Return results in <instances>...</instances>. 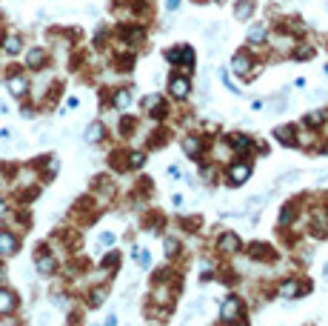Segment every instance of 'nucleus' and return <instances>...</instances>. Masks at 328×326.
Instances as JSON below:
<instances>
[{"label":"nucleus","mask_w":328,"mask_h":326,"mask_svg":"<svg viewBox=\"0 0 328 326\" xmlns=\"http://www.w3.org/2000/svg\"><path fill=\"white\" fill-rule=\"evenodd\" d=\"M131 166H134V169H140V166H143V163H146V155H140V152H134V155H131Z\"/></svg>","instance_id":"a878e982"},{"label":"nucleus","mask_w":328,"mask_h":326,"mask_svg":"<svg viewBox=\"0 0 328 326\" xmlns=\"http://www.w3.org/2000/svg\"><path fill=\"white\" fill-rule=\"evenodd\" d=\"M26 66L34 69V72L43 69V66H46V52H43V49H37V46L29 49V55H26Z\"/></svg>","instance_id":"1a4fd4ad"},{"label":"nucleus","mask_w":328,"mask_h":326,"mask_svg":"<svg viewBox=\"0 0 328 326\" xmlns=\"http://www.w3.org/2000/svg\"><path fill=\"white\" fill-rule=\"evenodd\" d=\"M214 3H226V0H214Z\"/></svg>","instance_id":"e433bc0d"},{"label":"nucleus","mask_w":328,"mask_h":326,"mask_svg":"<svg viewBox=\"0 0 328 326\" xmlns=\"http://www.w3.org/2000/svg\"><path fill=\"white\" fill-rule=\"evenodd\" d=\"M260 203H262V198H251V200H249V206H246V209H249V212H254V209H257V206H260Z\"/></svg>","instance_id":"c85d7f7f"},{"label":"nucleus","mask_w":328,"mask_h":326,"mask_svg":"<svg viewBox=\"0 0 328 326\" xmlns=\"http://www.w3.org/2000/svg\"><path fill=\"white\" fill-rule=\"evenodd\" d=\"M177 6H180V0H166V9H169V12H174Z\"/></svg>","instance_id":"2f4dec72"},{"label":"nucleus","mask_w":328,"mask_h":326,"mask_svg":"<svg viewBox=\"0 0 328 326\" xmlns=\"http://www.w3.org/2000/svg\"><path fill=\"white\" fill-rule=\"evenodd\" d=\"M217 246H220V249H223V252H228V255H234V252H240V238L234 232H223L220 235V241H217Z\"/></svg>","instance_id":"0eeeda50"},{"label":"nucleus","mask_w":328,"mask_h":326,"mask_svg":"<svg viewBox=\"0 0 328 326\" xmlns=\"http://www.w3.org/2000/svg\"><path fill=\"white\" fill-rule=\"evenodd\" d=\"M249 66H251V58L240 52L237 58H234V72H237V75H246V72H249Z\"/></svg>","instance_id":"6ab92c4d"},{"label":"nucleus","mask_w":328,"mask_h":326,"mask_svg":"<svg viewBox=\"0 0 328 326\" xmlns=\"http://www.w3.org/2000/svg\"><path fill=\"white\" fill-rule=\"evenodd\" d=\"M171 94H174L177 100L186 97V94H189V81H186V78H174V81H171Z\"/></svg>","instance_id":"9b49d317"},{"label":"nucleus","mask_w":328,"mask_h":326,"mask_svg":"<svg viewBox=\"0 0 328 326\" xmlns=\"http://www.w3.org/2000/svg\"><path fill=\"white\" fill-rule=\"evenodd\" d=\"M240 309H243V301L240 298H226V303H223V309H220V315H223V321H228V324H234L240 318Z\"/></svg>","instance_id":"39448f33"},{"label":"nucleus","mask_w":328,"mask_h":326,"mask_svg":"<svg viewBox=\"0 0 328 326\" xmlns=\"http://www.w3.org/2000/svg\"><path fill=\"white\" fill-rule=\"evenodd\" d=\"M86 140H89V143H100L103 140V123L100 120H94V123L86 129Z\"/></svg>","instance_id":"f8f14e48"},{"label":"nucleus","mask_w":328,"mask_h":326,"mask_svg":"<svg viewBox=\"0 0 328 326\" xmlns=\"http://www.w3.org/2000/svg\"><path fill=\"white\" fill-rule=\"evenodd\" d=\"M17 249H20V238L11 229H0V255H17Z\"/></svg>","instance_id":"20e7f679"},{"label":"nucleus","mask_w":328,"mask_h":326,"mask_svg":"<svg viewBox=\"0 0 328 326\" xmlns=\"http://www.w3.org/2000/svg\"><path fill=\"white\" fill-rule=\"evenodd\" d=\"M0 46H3V52H6L9 58H14V55H20V52H23V37L11 32V35L3 37V43H0Z\"/></svg>","instance_id":"423d86ee"},{"label":"nucleus","mask_w":328,"mask_h":326,"mask_svg":"<svg viewBox=\"0 0 328 326\" xmlns=\"http://www.w3.org/2000/svg\"><path fill=\"white\" fill-rule=\"evenodd\" d=\"M251 12H254V3H251V0H243V3H237V9H234L237 20H249Z\"/></svg>","instance_id":"f3484780"},{"label":"nucleus","mask_w":328,"mask_h":326,"mask_svg":"<svg viewBox=\"0 0 328 326\" xmlns=\"http://www.w3.org/2000/svg\"><path fill=\"white\" fill-rule=\"evenodd\" d=\"M106 295H109V292L103 289V286H94V289L89 292V306H91V309H94V306H103Z\"/></svg>","instance_id":"2eb2a0df"},{"label":"nucleus","mask_w":328,"mask_h":326,"mask_svg":"<svg viewBox=\"0 0 328 326\" xmlns=\"http://www.w3.org/2000/svg\"><path fill=\"white\" fill-rule=\"evenodd\" d=\"M20 115H23V117H34V109H32V106H23Z\"/></svg>","instance_id":"7c9ffc66"},{"label":"nucleus","mask_w":328,"mask_h":326,"mask_svg":"<svg viewBox=\"0 0 328 326\" xmlns=\"http://www.w3.org/2000/svg\"><path fill=\"white\" fill-rule=\"evenodd\" d=\"M231 143H234L237 149H249V146H251V138H246V135H243V138H240V135H234V138H231Z\"/></svg>","instance_id":"b1692460"},{"label":"nucleus","mask_w":328,"mask_h":326,"mask_svg":"<svg viewBox=\"0 0 328 326\" xmlns=\"http://www.w3.org/2000/svg\"><path fill=\"white\" fill-rule=\"evenodd\" d=\"M100 244H103V246H112V244H114V235H112V232H103V235H100Z\"/></svg>","instance_id":"cd10ccee"},{"label":"nucleus","mask_w":328,"mask_h":326,"mask_svg":"<svg viewBox=\"0 0 328 326\" xmlns=\"http://www.w3.org/2000/svg\"><path fill=\"white\" fill-rule=\"evenodd\" d=\"M311 55H314V49H308V46H303L297 52V58H311Z\"/></svg>","instance_id":"c756f323"},{"label":"nucleus","mask_w":328,"mask_h":326,"mask_svg":"<svg viewBox=\"0 0 328 326\" xmlns=\"http://www.w3.org/2000/svg\"><path fill=\"white\" fill-rule=\"evenodd\" d=\"M17 306H20L17 295H14L11 289H6V286H0V318L14 315V312H17Z\"/></svg>","instance_id":"7ed1b4c3"},{"label":"nucleus","mask_w":328,"mask_h":326,"mask_svg":"<svg viewBox=\"0 0 328 326\" xmlns=\"http://www.w3.org/2000/svg\"><path fill=\"white\" fill-rule=\"evenodd\" d=\"M6 215H9V200L0 195V218H6Z\"/></svg>","instance_id":"bb28decb"},{"label":"nucleus","mask_w":328,"mask_h":326,"mask_svg":"<svg viewBox=\"0 0 328 326\" xmlns=\"http://www.w3.org/2000/svg\"><path fill=\"white\" fill-rule=\"evenodd\" d=\"M143 106H146V109H160V97L157 94H148L146 100H143Z\"/></svg>","instance_id":"393cba45"},{"label":"nucleus","mask_w":328,"mask_h":326,"mask_svg":"<svg viewBox=\"0 0 328 326\" xmlns=\"http://www.w3.org/2000/svg\"><path fill=\"white\" fill-rule=\"evenodd\" d=\"M280 295L283 298H303V286L297 280H285L283 286H280Z\"/></svg>","instance_id":"9d476101"},{"label":"nucleus","mask_w":328,"mask_h":326,"mask_svg":"<svg viewBox=\"0 0 328 326\" xmlns=\"http://www.w3.org/2000/svg\"><path fill=\"white\" fill-rule=\"evenodd\" d=\"M0 140H11V129H0Z\"/></svg>","instance_id":"473e14b6"},{"label":"nucleus","mask_w":328,"mask_h":326,"mask_svg":"<svg viewBox=\"0 0 328 326\" xmlns=\"http://www.w3.org/2000/svg\"><path fill=\"white\" fill-rule=\"evenodd\" d=\"M34 269H37L43 278H49V275H55V272H57V257L49 255V252H46V246H40V252L34 255Z\"/></svg>","instance_id":"f257e3e1"},{"label":"nucleus","mask_w":328,"mask_h":326,"mask_svg":"<svg viewBox=\"0 0 328 326\" xmlns=\"http://www.w3.org/2000/svg\"><path fill=\"white\" fill-rule=\"evenodd\" d=\"M163 246H166V255H177V249H180V244H177V241H174V238H166V244H163Z\"/></svg>","instance_id":"5701e85b"},{"label":"nucleus","mask_w":328,"mask_h":326,"mask_svg":"<svg viewBox=\"0 0 328 326\" xmlns=\"http://www.w3.org/2000/svg\"><path fill=\"white\" fill-rule=\"evenodd\" d=\"M6 89H9L11 97H26V92H29V78H26L23 72H11L9 78H6Z\"/></svg>","instance_id":"f03ea898"},{"label":"nucleus","mask_w":328,"mask_h":326,"mask_svg":"<svg viewBox=\"0 0 328 326\" xmlns=\"http://www.w3.org/2000/svg\"><path fill=\"white\" fill-rule=\"evenodd\" d=\"M326 117H328V112H326V109H317V112H308V115H306V126H320V123H323Z\"/></svg>","instance_id":"a211bd4d"},{"label":"nucleus","mask_w":328,"mask_h":326,"mask_svg":"<svg viewBox=\"0 0 328 326\" xmlns=\"http://www.w3.org/2000/svg\"><path fill=\"white\" fill-rule=\"evenodd\" d=\"M262 37H265V26L257 23V26H254V29L249 32V40H251V43H260Z\"/></svg>","instance_id":"aec40b11"},{"label":"nucleus","mask_w":328,"mask_h":326,"mask_svg":"<svg viewBox=\"0 0 328 326\" xmlns=\"http://www.w3.org/2000/svg\"><path fill=\"white\" fill-rule=\"evenodd\" d=\"M326 280H328V263H326Z\"/></svg>","instance_id":"c9c22d12"},{"label":"nucleus","mask_w":328,"mask_h":326,"mask_svg":"<svg viewBox=\"0 0 328 326\" xmlns=\"http://www.w3.org/2000/svg\"><path fill=\"white\" fill-rule=\"evenodd\" d=\"M129 103H131V92H129V89H117V94H114V106H117L120 112H126Z\"/></svg>","instance_id":"ddd939ff"},{"label":"nucleus","mask_w":328,"mask_h":326,"mask_svg":"<svg viewBox=\"0 0 328 326\" xmlns=\"http://www.w3.org/2000/svg\"><path fill=\"white\" fill-rule=\"evenodd\" d=\"M117 263H120V255H117V252H109V255L103 257V269H117Z\"/></svg>","instance_id":"412c9836"},{"label":"nucleus","mask_w":328,"mask_h":326,"mask_svg":"<svg viewBox=\"0 0 328 326\" xmlns=\"http://www.w3.org/2000/svg\"><path fill=\"white\" fill-rule=\"evenodd\" d=\"M183 149H186V155H189V158H197V155H200V149H203V143H200L197 138H186V140H183Z\"/></svg>","instance_id":"dca6fc26"},{"label":"nucleus","mask_w":328,"mask_h":326,"mask_svg":"<svg viewBox=\"0 0 328 326\" xmlns=\"http://www.w3.org/2000/svg\"><path fill=\"white\" fill-rule=\"evenodd\" d=\"M0 115H9V103L6 100H0Z\"/></svg>","instance_id":"f704fd0d"},{"label":"nucleus","mask_w":328,"mask_h":326,"mask_svg":"<svg viewBox=\"0 0 328 326\" xmlns=\"http://www.w3.org/2000/svg\"><path fill=\"white\" fill-rule=\"evenodd\" d=\"M277 140H280V143H288V146H297L294 129H291V126H280V129H277Z\"/></svg>","instance_id":"4468645a"},{"label":"nucleus","mask_w":328,"mask_h":326,"mask_svg":"<svg viewBox=\"0 0 328 326\" xmlns=\"http://www.w3.org/2000/svg\"><path fill=\"white\" fill-rule=\"evenodd\" d=\"M103 326H117V315H109V318H106V324Z\"/></svg>","instance_id":"72a5a7b5"},{"label":"nucleus","mask_w":328,"mask_h":326,"mask_svg":"<svg viewBox=\"0 0 328 326\" xmlns=\"http://www.w3.org/2000/svg\"><path fill=\"white\" fill-rule=\"evenodd\" d=\"M249 175H251V166H246V163H234V166H231V172H228V177H231V183H234V186L246 183Z\"/></svg>","instance_id":"6e6552de"},{"label":"nucleus","mask_w":328,"mask_h":326,"mask_svg":"<svg viewBox=\"0 0 328 326\" xmlns=\"http://www.w3.org/2000/svg\"><path fill=\"white\" fill-rule=\"evenodd\" d=\"M294 221V206H283V212H280V223H291Z\"/></svg>","instance_id":"4be33fe9"}]
</instances>
